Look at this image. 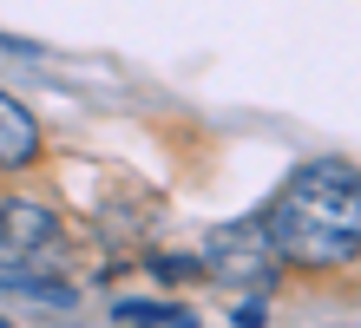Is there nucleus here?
<instances>
[{
  "mask_svg": "<svg viewBox=\"0 0 361 328\" xmlns=\"http://www.w3.org/2000/svg\"><path fill=\"white\" fill-rule=\"evenodd\" d=\"M269 243L295 269H342L361 256V171L342 158H315L283 184L263 217Z\"/></svg>",
  "mask_w": 361,
  "mask_h": 328,
  "instance_id": "f257e3e1",
  "label": "nucleus"
},
{
  "mask_svg": "<svg viewBox=\"0 0 361 328\" xmlns=\"http://www.w3.org/2000/svg\"><path fill=\"white\" fill-rule=\"evenodd\" d=\"M204 262H210V276H237V282H269L283 256H276V243H269V230H263V224H224L217 236H210Z\"/></svg>",
  "mask_w": 361,
  "mask_h": 328,
  "instance_id": "f03ea898",
  "label": "nucleus"
},
{
  "mask_svg": "<svg viewBox=\"0 0 361 328\" xmlns=\"http://www.w3.org/2000/svg\"><path fill=\"white\" fill-rule=\"evenodd\" d=\"M59 243V224L47 204H27V197H0V269H20V262L47 256Z\"/></svg>",
  "mask_w": 361,
  "mask_h": 328,
  "instance_id": "7ed1b4c3",
  "label": "nucleus"
},
{
  "mask_svg": "<svg viewBox=\"0 0 361 328\" xmlns=\"http://www.w3.org/2000/svg\"><path fill=\"white\" fill-rule=\"evenodd\" d=\"M39 158V125L13 92H0V171H27Z\"/></svg>",
  "mask_w": 361,
  "mask_h": 328,
  "instance_id": "20e7f679",
  "label": "nucleus"
},
{
  "mask_svg": "<svg viewBox=\"0 0 361 328\" xmlns=\"http://www.w3.org/2000/svg\"><path fill=\"white\" fill-rule=\"evenodd\" d=\"M112 315L118 322H184V309H171V302H118Z\"/></svg>",
  "mask_w": 361,
  "mask_h": 328,
  "instance_id": "39448f33",
  "label": "nucleus"
}]
</instances>
